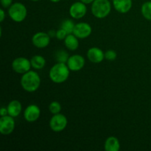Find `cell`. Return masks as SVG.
<instances>
[{"instance_id": "obj_1", "label": "cell", "mask_w": 151, "mask_h": 151, "mask_svg": "<svg viewBox=\"0 0 151 151\" xmlns=\"http://www.w3.org/2000/svg\"><path fill=\"white\" fill-rule=\"evenodd\" d=\"M41 77L38 72L33 70H29L23 74L20 80L21 86L27 92L37 91L41 86Z\"/></svg>"}, {"instance_id": "obj_2", "label": "cell", "mask_w": 151, "mask_h": 151, "mask_svg": "<svg viewBox=\"0 0 151 151\" xmlns=\"http://www.w3.org/2000/svg\"><path fill=\"white\" fill-rule=\"evenodd\" d=\"M70 72V69H69L66 63L57 62L50 68L49 77L55 83H63L68 80Z\"/></svg>"}, {"instance_id": "obj_3", "label": "cell", "mask_w": 151, "mask_h": 151, "mask_svg": "<svg viewBox=\"0 0 151 151\" xmlns=\"http://www.w3.org/2000/svg\"><path fill=\"white\" fill-rule=\"evenodd\" d=\"M91 10L97 19H105L111 11V3L109 0H94L91 4Z\"/></svg>"}, {"instance_id": "obj_4", "label": "cell", "mask_w": 151, "mask_h": 151, "mask_svg": "<svg viewBox=\"0 0 151 151\" xmlns=\"http://www.w3.org/2000/svg\"><path fill=\"white\" fill-rule=\"evenodd\" d=\"M8 16L13 22L21 23L24 22L27 16V9L22 2L13 3L8 8Z\"/></svg>"}, {"instance_id": "obj_5", "label": "cell", "mask_w": 151, "mask_h": 151, "mask_svg": "<svg viewBox=\"0 0 151 151\" xmlns=\"http://www.w3.org/2000/svg\"><path fill=\"white\" fill-rule=\"evenodd\" d=\"M68 124V119L63 114H53L50 120V128L54 132H60L66 128Z\"/></svg>"}, {"instance_id": "obj_6", "label": "cell", "mask_w": 151, "mask_h": 151, "mask_svg": "<svg viewBox=\"0 0 151 151\" xmlns=\"http://www.w3.org/2000/svg\"><path fill=\"white\" fill-rule=\"evenodd\" d=\"M11 66L15 72L22 75L30 70L32 67L30 60L25 57H18L15 58L12 62Z\"/></svg>"}, {"instance_id": "obj_7", "label": "cell", "mask_w": 151, "mask_h": 151, "mask_svg": "<svg viewBox=\"0 0 151 151\" xmlns=\"http://www.w3.org/2000/svg\"><path fill=\"white\" fill-rule=\"evenodd\" d=\"M16 127L14 117L6 115L0 117V133L1 135L7 136L13 132Z\"/></svg>"}, {"instance_id": "obj_8", "label": "cell", "mask_w": 151, "mask_h": 151, "mask_svg": "<svg viewBox=\"0 0 151 151\" xmlns=\"http://www.w3.org/2000/svg\"><path fill=\"white\" fill-rule=\"evenodd\" d=\"M69 15L72 19H81L86 16L87 13L86 4L82 1H75L69 7Z\"/></svg>"}, {"instance_id": "obj_9", "label": "cell", "mask_w": 151, "mask_h": 151, "mask_svg": "<svg viewBox=\"0 0 151 151\" xmlns=\"http://www.w3.org/2000/svg\"><path fill=\"white\" fill-rule=\"evenodd\" d=\"M51 38L48 32H38L34 34L32 37V43L34 47L38 49H44L48 47L50 43Z\"/></svg>"}, {"instance_id": "obj_10", "label": "cell", "mask_w": 151, "mask_h": 151, "mask_svg": "<svg viewBox=\"0 0 151 151\" xmlns=\"http://www.w3.org/2000/svg\"><path fill=\"white\" fill-rule=\"evenodd\" d=\"M86 60L82 55L75 54L69 56V58L66 64L71 72H78L83 69Z\"/></svg>"}, {"instance_id": "obj_11", "label": "cell", "mask_w": 151, "mask_h": 151, "mask_svg": "<svg viewBox=\"0 0 151 151\" xmlns=\"http://www.w3.org/2000/svg\"><path fill=\"white\" fill-rule=\"evenodd\" d=\"M92 32V27L86 22H79L75 24L73 34L80 39H84L90 36Z\"/></svg>"}, {"instance_id": "obj_12", "label": "cell", "mask_w": 151, "mask_h": 151, "mask_svg": "<svg viewBox=\"0 0 151 151\" xmlns=\"http://www.w3.org/2000/svg\"><path fill=\"white\" fill-rule=\"evenodd\" d=\"M41 109L35 104H30L27 106L24 111V117L28 122H34L39 119L41 116Z\"/></svg>"}, {"instance_id": "obj_13", "label": "cell", "mask_w": 151, "mask_h": 151, "mask_svg": "<svg viewBox=\"0 0 151 151\" xmlns=\"http://www.w3.org/2000/svg\"><path fill=\"white\" fill-rule=\"evenodd\" d=\"M86 56L91 63H100L105 59V52L99 47H91L87 51Z\"/></svg>"}, {"instance_id": "obj_14", "label": "cell", "mask_w": 151, "mask_h": 151, "mask_svg": "<svg viewBox=\"0 0 151 151\" xmlns=\"http://www.w3.org/2000/svg\"><path fill=\"white\" fill-rule=\"evenodd\" d=\"M112 4L116 11L125 14L131 10L133 5V1L132 0H113Z\"/></svg>"}, {"instance_id": "obj_15", "label": "cell", "mask_w": 151, "mask_h": 151, "mask_svg": "<svg viewBox=\"0 0 151 151\" xmlns=\"http://www.w3.org/2000/svg\"><path fill=\"white\" fill-rule=\"evenodd\" d=\"M8 115L16 118L20 115L22 111V105L20 101L17 100H13L8 103L7 106Z\"/></svg>"}, {"instance_id": "obj_16", "label": "cell", "mask_w": 151, "mask_h": 151, "mask_svg": "<svg viewBox=\"0 0 151 151\" xmlns=\"http://www.w3.org/2000/svg\"><path fill=\"white\" fill-rule=\"evenodd\" d=\"M104 150L106 151H119L120 150V142L117 137L114 136L108 137L104 143Z\"/></svg>"}, {"instance_id": "obj_17", "label": "cell", "mask_w": 151, "mask_h": 151, "mask_svg": "<svg viewBox=\"0 0 151 151\" xmlns=\"http://www.w3.org/2000/svg\"><path fill=\"white\" fill-rule=\"evenodd\" d=\"M63 41H64L65 47L70 51H75L76 50H78V47H79L78 38L73 33L68 34L67 36Z\"/></svg>"}, {"instance_id": "obj_18", "label": "cell", "mask_w": 151, "mask_h": 151, "mask_svg": "<svg viewBox=\"0 0 151 151\" xmlns=\"http://www.w3.org/2000/svg\"><path fill=\"white\" fill-rule=\"evenodd\" d=\"M31 66L35 70H41L46 66V59L41 55H35L30 59Z\"/></svg>"}, {"instance_id": "obj_19", "label": "cell", "mask_w": 151, "mask_h": 151, "mask_svg": "<svg viewBox=\"0 0 151 151\" xmlns=\"http://www.w3.org/2000/svg\"><path fill=\"white\" fill-rule=\"evenodd\" d=\"M141 13L145 19L151 21V1L143 3L141 7Z\"/></svg>"}, {"instance_id": "obj_20", "label": "cell", "mask_w": 151, "mask_h": 151, "mask_svg": "<svg viewBox=\"0 0 151 151\" xmlns=\"http://www.w3.org/2000/svg\"><path fill=\"white\" fill-rule=\"evenodd\" d=\"M69 58V55L65 50H58L55 53V60L57 62L59 63H67L68 60Z\"/></svg>"}, {"instance_id": "obj_21", "label": "cell", "mask_w": 151, "mask_h": 151, "mask_svg": "<svg viewBox=\"0 0 151 151\" xmlns=\"http://www.w3.org/2000/svg\"><path fill=\"white\" fill-rule=\"evenodd\" d=\"M75 26V24L74 23L73 21L71 20V19H66V20L63 21L60 27L64 29L68 34H71L73 33Z\"/></svg>"}, {"instance_id": "obj_22", "label": "cell", "mask_w": 151, "mask_h": 151, "mask_svg": "<svg viewBox=\"0 0 151 151\" xmlns=\"http://www.w3.org/2000/svg\"><path fill=\"white\" fill-rule=\"evenodd\" d=\"M61 105L58 101H52L50 103L49 106V110L52 114H56L60 113L61 111Z\"/></svg>"}, {"instance_id": "obj_23", "label": "cell", "mask_w": 151, "mask_h": 151, "mask_svg": "<svg viewBox=\"0 0 151 151\" xmlns=\"http://www.w3.org/2000/svg\"><path fill=\"white\" fill-rule=\"evenodd\" d=\"M116 57H117V53L115 50H109L105 52V59L108 60H116Z\"/></svg>"}, {"instance_id": "obj_24", "label": "cell", "mask_w": 151, "mask_h": 151, "mask_svg": "<svg viewBox=\"0 0 151 151\" xmlns=\"http://www.w3.org/2000/svg\"><path fill=\"white\" fill-rule=\"evenodd\" d=\"M67 35H68L67 32H66L64 29H62L61 27L56 31V38L60 40V41L64 40L65 38H66V37L67 36Z\"/></svg>"}, {"instance_id": "obj_25", "label": "cell", "mask_w": 151, "mask_h": 151, "mask_svg": "<svg viewBox=\"0 0 151 151\" xmlns=\"http://www.w3.org/2000/svg\"><path fill=\"white\" fill-rule=\"evenodd\" d=\"M1 5L3 8H9L13 4V0H0Z\"/></svg>"}, {"instance_id": "obj_26", "label": "cell", "mask_w": 151, "mask_h": 151, "mask_svg": "<svg viewBox=\"0 0 151 151\" xmlns=\"http://www.w3.org/2000/svg\"><path fill=\"white\" fill-rule=\"evenodd\" d=\"M7 114H8V112H7V107H1L0 109V116H4Z\"/></svg>"}, {"instance_id": "obj_27", "label": "cell", "mask_w": 151, "mask_h": 151, "mask_svg": "<svg viewBox=\"0 0 151 151\" xmlns=\"http://www.w3.org/2000/svg\"><path fill=\"white\" fill-rule=\"evenodd\" d=\"M5 17H6V14L4 9H0V22H4Z\"/></svg>"}, {"instance_id": "obj_28", "label": "cell", "mask_w": 151, "mask_h": 151, "mask_svg": "<svg viewBox=\"0 0 151 151\" xmlns=\"http://www.w3.org/2000/svg\"><path fill=\"white\" fill-rule=\"evenodd\" d=\"M49 35L50 36V38H53V37H56V31L55 30H50L48 32Z\"/></svg>"}, {"instance_id": "obj_29", "label": "cell", "mask_w": 151, "mask_h": 151, "mask_svg": "<svg viewBox=\"0 0 151 151\" xmlns=\"http://www.w3.org/2000/svg\"><path fill=\"white\" fill-rule=\"evenodd\" d=\"M80 1H82L83 3H84V4H92L93 1H94V0H80Z\"/></svg>"}, {"instance_id": "obj_30", "label": "cell", "mask_w": 151, "mask_h": 151, "mask_svg": "<svg viewBox=\"0 0 151 151\" xmlns=\"http://www.w3.org/2000/svg\"><path fill=\"white\" fill-rule=\"evenodd\" d=\"M50 1L53 3H57V2H59V1H60L61 0H50Z\"/></svg>"}, {"instance_id": "obj_31", "label": "cell", "mask_w": 151, "mask_h": 151, "mask_svg": "<svg viewBox=\"0 0 151 151\" xmlns=\"http://www.w3.org/2000/svg\"><path fill=\"white\" fill-rule=\"evenodd\" d=\"M30 1H41V0H30Z\"/></svg>"}]
</instances>
